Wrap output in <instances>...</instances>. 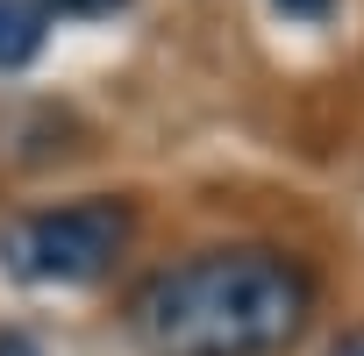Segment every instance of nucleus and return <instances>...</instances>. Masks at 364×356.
<instances>
[{
  "mask_svg": "<svg viewBox=\"0 0 364 356\" xmlns=\"http://www.w3.org/2000/svg\"><path fill=\"white\" fill-rule=\"evenodd\" d=\"M43 36H50L43 0H0V72H29L43 57Z\"/></svg>",
  "mask_w": 364,
  "mask_h": 356,
  "instance_id": "7ed1b4c3",
  "label": "nucleus"
},
{
  "mask_svg": "<svg viewBox=\"0 0 364 356\" xmlns=\"http://www.w3.org/2000/svg\"><path fill=\"white\" fill-rule=\"evenodd\" d=\"M328 356H364V335H343V342H336Z\"/></svg>",
  "mask_w": 364,
  "mask_h": 356,
  "instance_id": "0eeeda50",
  "label": "nucleus"
},
{
  "mask_svg": "<svg viewBox=\"0 0 364 356\" xmlns=\"http://www.w3.org/2000/svg\"><path fill=\"white\" fill-rule=\"evenodd\" d=\"M129 200H58V207H36L29 221H8L0 228V264L29 285H93L122 264L129 250Z\"/></svg>",
  "mask_w": 364,
  "mask_h": 356,
  "instance_id": "f03ea898",
  "label": "nucleus"
},
{
  "mask_svg": "<svg viewBox=\"0 0 364 356\" xmlns=\"http://www.w3.org/2000/svg\"><path fill=\"white\" fill-rule=\"evenodd\" d=\"M314 285L279 250H200L157 271L129 328L150 356H279L307 328Z\"/></svg>",
  "mask_w": 364,
  "mask_h": 356,
  "instance_id": "f257e3e1",
  "label": "nucleus"
},
{
  "mask_svg": "<svg viewBox=\"0 0 364 356\" xmlns=\"http://www.w3.org/2000/svg\"><path fill=\"white\" fill-rule=\"evenodd\" d=\"M279 15H293V22H328L336 15V0H272Z\"/></svg>",
  "mask_w": 364,
  "mask_h": 356,
  "instance_id": "39448f33",
  "label": "nucleus"
},
{
  "mask_svg": "<svg viewBox=\"0 0 364 356\" xmlns=\"http://www.w3.org/2000/svg\"><path fill=\"white\" fill-rule=\"evenodd\" d=\"M0 356H43V342H36V335H15V328H8V335H0Z\"/></svg>",
  "mask_w": 364,
  "mask_h": 356,
  "instance_id": "423d86ee",
  "label": "nucleus"
},
{
  "mask_svg": "<svg viewBox=\"0 0 364 356\" xmlns=\"http://www.w3.org/2000/svg\"><path fill=\"white\" fill-rule=\"evenodd\" d=\"M50 15H79V22H100V15H122L129 0H43Z\"/></svg>",
  "mask_w": 364,
  "mask_h": 356,
  "instance_id": "20e7f679",
  "label": "nucleus"
}]
</instances>
